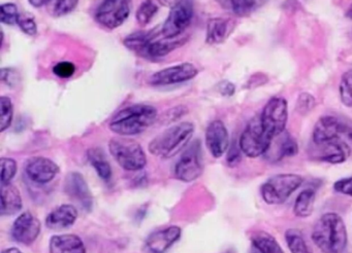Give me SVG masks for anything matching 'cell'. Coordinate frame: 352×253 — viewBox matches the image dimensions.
Listing matches in <instances>:
<instances>
[{"label":"cell","instance_id":"cell-1","mask_svg":"<svg viewBox=\"0 0 352 253\" xmlns=\"http://www.w3.org/2000/svg\"><path fill=\"white\" fill-rule=\"evenodd\" d=\"M314 244L323 253H343L347 246V230L339 214H323L312 232Z\"/></svg>","mask_w":352,"mask_h":253},{"label":"cell","instance_id":"cell-2","mask_svg":"<svg viewBox=\"0 0 352 253\" xmlns=\"http://www.w3.org/2000/svg\"><path fill=\"white\" fill-rule=\"evenodd\" d=\"M162 30L138 31L125 37L123 43L127 49L148 60H157L166 57L180 47L184 40H170L160 38Z\"/></svg>","mask_w":352,"mask_h":253},{"label":"cell","instance_id":"cell-3","mask_svg":"<svg viewBox=\"0 0 352 253\" xmlns=\"http://www.w3.org/2000/svg\"><path fill=\"white\" fill-rule=\"evenodd\" d=\"M157 119L155 107L148 104H133L116 113L110 123V129L119 136H133L143 133Z\"/></svg>","mask_w":352,"mask_h":253},{"label":"cell","instance_id":"cell-4","mask_svg":"<svg viewBox=\"0 0 352 253\" xmlns=\"http://www.w3.org/2000/svg\"><path fill=\"white\" fill-rule=\"evenodd\" d=\"M195 133V125L189 121L177 123L156 136L149 144V150L153 156L170 158L176 156L190 141Z\"/></svg>","mask_w":352,"mask_h":253},{"label":"cell","instance_id":"cell-5","mask_svg":"<svg viewBox=\"0 0 352 253\" xmlns=\"http://www.w3.org/2000/svg\"><path fill=\"white\" fill-rule=\"evenodd\" d=\"M109 149L119 166L126 171H140L145 168L147 156L141 144L131 138L121 136L113 138Z\"/></svg>","mask_w":352,"mask_h":253},{"label":"cell","instance_id":"cell-6","mask_svg":"<svg viewBox=\"0 0 352 253\" xmlns=\"http://www.w3.org/2000/svg\"><path fill=\"white\" fill-rule=\"evenodd\" d=\"M304 178L298 174H278L261 185L263 201L269 205L284 203L302 184Z\"/></svg>","mask_w":352,"mask_h":253},{"label":"cell","instance_id":"cell-7","mask_svg":"<svg viewBox=\"0 0 352 253\" xmlns=\"http://www.w3.org/2000/svg\"><path fill=\"white\" fill-rule=\"evenodd\" d=\"M274 138L265 132L261 125V117H253L241 135L239 144L241 150L248 158H258L267 154Z\"/></svg>","mask_w":352,"mask_h":253},{"label":"cell","instance_id":"cell-8","mask_svg":"<svg viewBox=\"0 0 352 253\" xmlns=\"http://www.w3.org/2000/svg\"><path fill=\"white\" fill-rule=\"evenodd\" d=\"M259 117L263 129L269 135L275 138L285 132L288 119L287 101L282 97H273L263 107Z\"/></svg>","mask_w":352,"mask_h":253},{"label":"cell","instance_id":"cell-9","mask_svg":"<svg viewBox=\"0 0 352 253\" xmlns=\"http://www.w3.org/2000/svg\"><path fill=\"white\" fill-rule=\"evenodd\" d=\"M204 171L201 141L195 140L183 152L175 166V176L184 182H191L199 178Z\"/></svg>","mask_w":352,"mask_h":253},{"label":"cell","instance_id":"cell-10","mask_svg":"<svg viewBox=\"0 0 352 253\" xmlns=\"http://www.w3.org/2000/svg\"><path fill=\"white\" fill-rule=\"evenodd\" d=\"M131 14V0H102L96 10V20L104 28L120 27Z\"/></svg>","mask_w":352,"mask_h":253},{"label":"cell","instance_id":"cell-11","mask_svg":"<svg viewBox=\"0 0 352 253\" xmlns=\"http://www.w3.org/2000/svg\"><path fill=\"white\" fill-rule=\"evenodd\" d=\"M193 16V4L191 0H181L177 5L170 8V14L162 27V33L164 38H176L182 34L189 25Z\"/></svg>","mask_w":352,"mask_h":253},{"label":"cell","instance_id":"cell-12","mask_svg":"<svg viewBox=\"0 0 352 253\" xmlns=\"http://www.w3.org/2000/svg\"><path fill=\"white\" fill-rule=\"evenodd\" d=\"M199 74V70L191 63H182L164 68L152 74L149 84L152 86H170L188 82Z\"/></svg>","mask_w":352,"mask_h":253},{"label":"cell","instance_id":"cell-13","mask_svg":"<svg viewBox=\"0 0 352 253\" xmlns=\"http://www.w3.org/2000/svg\"><path fill=\"white\" fill-rule=\"evenodd\" d=\"M42 224L34 214L26 211L20 214L12 226L11 234L16 242L32 245L38 239Z\"/></svg>","mask_w":352,"mask_h":253},{"label":"cell","instance_id":"cell-14","mask_svg":"<svg viewBox=\"0 0 352 253\" xmlns=\"http://www.w3.org/2000/svg\"><path fill=\"white\" fill-rule=\"evenodd\" d=\"M344 125L345 121L333 115L320 117L313 130V143L314 145L327 143L340 140L343 141Z\"/></svg>","mask_w":352,"mask_h":253},{"label":"cell","instance_id":"cell-15","mask_svg":"<svg viewBox=\"0 0 352 253\" xmlns=\"http://www.w3.org/2000/svg\"><path fill=\"white\" fill-rule=\"evenodd\" d=\"M182 234L178 226H170L154 230L145 241V250L148 253H166Z\"/></svg>","mask_w":352,"mask_h":253},{"label":"cell","instance_id":"cell-16","mask_svg":"<svg viewBox=\"0 0 352 253\" xmlns=\"http://www.w3.org/2000/svg\"><path fill=\"white\" fill-rule=\"evenodd\" d=\"M25 173L28 178L38 184L51 182L59 173L56 162L45 156H34L28 160Z\"/></svg>","mask_w":352,"mask_h":253},{"label":"cell","instance_id":"cell-17","mask_svg":"<svg viewBox=\"0 0 352 253\" xmlns=\"http://www.w3.org/2000/svg\"><path fill=\"white\" fill-rule=\"evenodd\" d=\"M65 191L69 197L77 202L86 211H91L94 197L83 175L71 172L65 179Z\"/></svg>","mask_w":352,"mask_h":253},{"label":"cell","instance_id":"cell-18","mask_svg":"<svg viewBox=\"0 0 352 253\" xmlns=\"http://www.w3.org/2000/svg\"><path fill=\"white\" fill-rule=\"evenodd\" d=\"M206 145L214 158H219L230 146V136L226 125L219 119L212 121L206 130Z\"/></svg>","mask_w":352,"mask_h":253},{"label":"cell","instance_id":"cell-19","mask_svg":"<svg viewBox=\"0 0 352 253\" xmlns=\"http://www.w3.org/2000/svg\"><path fill=\"white\" fill-rule=\"evenodd\" d=\"M315 146L317 148L315 152L317 158L329 164H341L345 162L352 152L349 146L340 140Z\"/></svg>","mask_w":352,"mask_h":253},{"label":"cell","instance_id":"cell-20","mask_svg":"<svg viewBox=\"0 0 352 253\" xmlns=\"http://www.w3.org/2000/svg\"><path fill=\"white\" fill-rule=\"evenodd\" d=\"M77 208L71 204H63L55 208L46 218V226L50 230H59L71 228L77 221Z\"/></svg>","mask_w":352,"mask_h":253},{"label":"cell","instance_id":"cell-21","mask_svg":"<svg viewBox=\"0 0 352 253\" xmlns=\"http://www.w3.org/2000/svg\"><path fill=\"white\" fill-rule=\"evenodd\" d=\"M49 251L50 253H86V248L77 234H57L51 238Z\"/></svg>","mask_w":352,"mask_h":253},{"label":"cell","instance_id":"cell-22","mask_svg":"<svg viewBox=\"0 0 352 253\" xmlns=\"http://www.w3.org/2000/svg\"><path fill=\"white\" fill-rule=\"evenodd\" d=\"M21 209L22 197L18 187L13 183L1 184V215H14Z\"/></svg>","mask_w":352,"mask_h":253},{"label":"cell","instance_id":"cell-23","mask_svg":"<svg viewBox=\"0 0 352 253\" xmlns=\"http://www.w3.org/2000/svg\"><path fill=\"white\" fill-rule=\"evenodd\" d=\"M230 21L226 19H211L208 23L206 41L210 45H218V43H223L230 34Z\"/></svg>","mask_w":352,"mask_h":253},{"label":"cell","instance_id":"cell-24","mask_svg":"<svg viewBox=\"0 0 352 253\" xmlns=\"http://www.w3.org/2000/svg\"><path fill=\"white\" fill-rule=\"evenodd\" d=\"M88 160L98 173V176L104 181H109L112 177V168L107 160L106 154L100 148L92 147L87 152Z\"/></svg>","mask_w":352,"mask_h":253},{"label":"cell","instance_id":"cell-25","mask_svg":"<svg viewBox=\"0 0 352 253\" xmlns=\"http://www.w3.org/2000/svg\"><path fill=\"white\" fill-rule=\"evenodd\" d=\"M277 148L276 150H269L265 154H273L274 160H279L287 156H294L298 154V146L294 138H292L289 134L283 132L277 136Z\"/></svg>","mask_w":352,"mask_h":253},{"label":"cell","instance_id":"cell-26","mask_svg":"<svg viewBox=\"0 0 352 253\" xmlns=\"http://www.w3.org/2000/svg\"><path fill=\"white\" fill-rule=\"evenodd\" d=\"M251 243L253 248L256 249L259 253H284L277 240L265 232H256L253 234Z\"/></svg>","mask_w":352,"mask_h":253},{"label":"cell","instance_id":"cell-27","mask_svg":"<svg viewBox=\"0 0 352 253\" xmlns=\"http://www.w3.org/2000/svg\"><path fill=\"white\" fill-rule=\"evenodd\" d=\"M316 193L312 189H304L294 202V213L300 218L309 217L314 210Z\"/></svg>","mask_w":352,"mask_h":253},{"label":"cell","instance_id":"cell-28","mask_svg":"<svg viewBox=\"0 0 352 253\" xmlns=\"http://www.w3.org/2000/svg\"><path fill=\"white\" fill-rule=\"evenodd\" d=\"M222 8L236 16H246L254 8L256 0H217Z\"/></svg>","mask_w":352,"mask_h":253},{"label":"cell","instance_id":"cell-29","mask_svg":"<svg viewBox=\"0 0 352 253\" xmlns=\"http://www.w3.org/2000/svg\"><path fill=\"white\" fill-rule=\"evenodd\" d=\"M285 240L292 253H312L302 232L296 228L286 230Z\"/></svg>","mask_w":352,"mask_h":253},{"label":"cell","instance_id":"cell-30","mask_svg":"<svg viewBox=\"0 0 352 253\" xmlns=\"http://www.w3.org/2000/svg\"><path fill=\"white\" fill-rule=\"evenodd\" d=\"M158 12V6L153 0H145L142 2L141 5L139 6L137 10V18L138 23L142 26H146L151 22L152 19L154 18Z\"/></svg>","mask_w":352,"mask_h":253},{"label":"cell","instance_id":"cell-31","mask_svg":"<svg viewBox=\"0 0 352 253\" xmlns=\"http://www.w3.org/2000/svg\"><path fill=\"white\" fill-rule=\"evenodd\" d=\"M0 110H1V119H0V125H1V132L11 127L14 117V107L11 99L9 97L3 96L0 99Z\"/></svg>","mask_w":352,"mask_h":253},{"label":"cell","instance_id":"cell-32","mask_svg":"<svg viewBox=\"0 0 352 253\" xmlns=\"http://www.w3.org/2000/svg\"><path fill=\"white\" fill-rule=\"evenodd\" d=\"M340 98L345 106L352 107V70L342 76L340 82Z\"/></svg>","mask_w":352,"mask_h":253},{"label":"cell","instance_id":"cell-33","mask_svg":"<svg viewBox=\"0 0 352 253\" xmlns=\"http://www.w3.org/2000/svg\"><path fill=\"white\" fill-rule=\"evenodd\" d=\"M1 164V184L11 183L12 179L17 173V162L14 158H3L0 160Z\"/></svg>","mask_w":352,"mask_h":253},{"label":"cell","instance_id":"cell-34","mask_svg":"<svg viewBox=\"0 0 352 253\" xmlns=\"http://www.w3.org/2000/svg\"><path fill=\"white\" fill-rule=\"evenodd\" d=\"M0 20L1 23L7 25H15L18 24V20H19V12H18V8L16 4L14 3H5L0 8Z\"/></svg>","mask_w":352,"mask_h":253},{"label":"cell","instance_id":"cell-35","mask_svg":"<svg viewBox=\"0 0 352 253\" xmlns=\"http://www.w3.org/2000/svg\"><path fill=\"white\" fill-rule=\"evenodd\" d=\"M315 107V98L308 93H302L296 101V109L300 115H307Z\"/></svg>","mask_w":352,"mask_h":253},{"label":"cell","instance_id":"cell-36","mask_svg":"<svg viewBox=\"0 0 352 253\" xmlns=\"http://www.w3.org/2000/svg\"><path fill=\"white\" fill-rule=\"evenodd\" d=\"M79 0H56L54 14L57 16H65L77 8Z\"/></svg>","mask_w":352,"mask_h":253},{"label":"cell","instance_id":"cell-37","mask_svg":"<svg viewBox=\"0 0 352 253\" xmlns=\"http://www.w3.org/2000/svg\"><path fill=\"white\" fill-rule=\"evenodd\" d=\"M18 25H19L21 30L28 35H36L38 32V26H36V21L32 16L28 14H20L19 20H18Z\"/></svg>","mask_w":352,"mask_h":253},{"label":"cell","instance_id":"cell-38","mask_svg":"<svg viewBox=\"0 0 352 253\" xmlns=\"http://www.w3.org/2000/svg\"><path fill=\"white\" fill-rule=\"evenodd\" d=\"M76 67L71 62L63 61L56 64L53 68L55 75L61 78H69L75 74Z\"/></svg>","mask_w":352,"mask_h":253},{"label":"cell","instance_id":"cell-39","mask_svg":"<svg viewBox=\"0 0 352 253\" xmlns=\"http://www.w3.org/2000/svg\"><path fill=\"white\" fill-rule=\"evenodd\" d=\"M333 189L337 193L352 197V176L345 177V178L339 179V180L336 181L333 183Z\"/></svg>","mask_w":352,"mask_h":253},{"label":"cell","instance_id":"cell-40","mask_svg":"<svg viewBox=\"0 0 352 253\" xmlns=\"http://www.w3.org/2000/svg\"><path fill=\"white\" fill-rule=\"evenodd\" d=\"M241 152H242V150H241L240 144L234 142L228 149V158H226L228 166L234 167L240 162Z\"/></svg>","mask_w":352,"mask_h":253},{"label":"cell","instance_id":"cell-41","mask_svg":"<svg viewBox=\"0 0 352 253\" xmlns=\"http://www.w3.org/2000/svg\"><path fill=\"white\" fill-rule=\"evenodd\" d=\"M220 92L224 96H232L234 93V86L230 82H223L220 84Z\"/></svg>","mask_w":352,"mask_h":253},{"label":"cell","instance_id":"cell-42","mask_svg":"<svg viewBox=\"0 0 352 253\" xmlns=\"http://www.w3.org/2000/svg\"><path fill=\"white\" fill-rule=\"evenodd\" d=\"M157 1L160 2L162 5L173 8L175 5H177L181 0H157Z\"/></svg>","mask_w":352,"mask_h":253},{"label":"cell","instance_id":"cell-43","mask_svg":"<svg viewBox=\"0 0 352 253\" xmlns=\"http://www.w3.org/2000/svg\"><path fill=\"white\" fill-rule=\"evenodd\" d=\"M30 3L32 4L34 8H42V6L46 5L47 3L51 1V0H28Z\"/></svg>","mask_w":352,"mask_h":253},{"label":"cell","instance_id":"cell-44","mask_svg":"<svg viewBox=\"0 0 352 253\" xmlns=\"http://www.w3.org/2000/svg\"><path fill=\"white\" fill-rule=\"evenodd\" d=\"M1 253H23L20 249L16 248V247H11V248L5 249Z\"/></svg>","mask_w":352,"mask_h":253},{"label":"cell","instance_id":"cell-45","mask_svg":"<svg viewBox=\"0 0 352 253\" xmlns=\"http://www.w3.org/2000/svg\"><path fill=\"white\" fill-rule=\"evenodd\" d=\"M346 16H347L348 19H351L352 20V4L349 6V8H348L347 12H346Z\"/></svg>","mask_w":352,"mask_h":253},{"label":"cell","instance_id":"cell-46","mask_svg":"<svg viewBox=\"0 0 352 253\" xmlns=\"http://www.w3.org/2000/svg\"><path fill=\"white\" fill-rule=\"evenodd\" d=\"M223 253H236V251L234 250V249H228V250H226V252Z\"/></svg>","mask_w":352,"mask_h":253},{"label":"cell","instance_id":"cell-47","mask_svg":"<svg viewBox=\"0 0 352 253\" xmlns=\"http://www.w3.org/2000/svg\"><path fill=\"white\" fill-rule=\"evenodd\" d=\"M250 253H259L258 251L256 250V249L253 248L252 250L250 251Z\"/></svg>","mask_w":352,"mask_h":253}]
</instances>
